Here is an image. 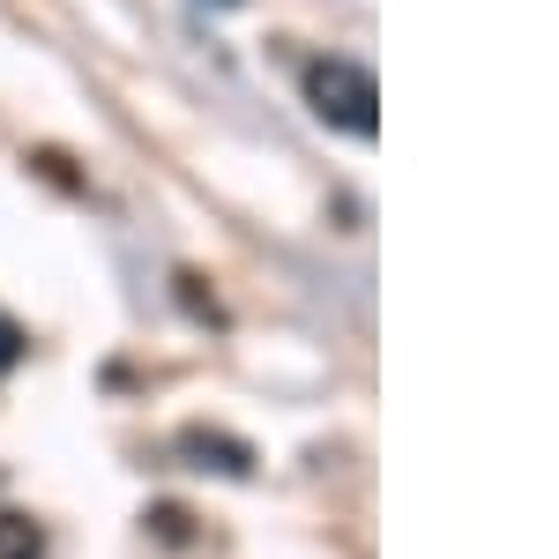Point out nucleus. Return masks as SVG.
Instances as JSON below:
<instances>
[{
	"label": "nucleus",
	"mask_w": 559,
	"mask_h": 559,
	"mask_svg": "<svg viewBox=\"0 0 559 559\" xmlns=\"http://www.w3.org/2000/svg\"><path fill=\"white\" fill-rule=\"evenodd\" d=\"M306 105H313L321 128L358 134V142H373V128H381V90H373V75L358 60H336V52L306 68Z\"/></svg>",
	"instance_id": "nucleus-1"
},
{
	"label": "nucleus",
	"mask_w": 559,
	"mask_h": 559,
	"mask_svg": "<svg viewBox=\"0 0 559 559\" xmlns=\"http://www.w3.org/2000/svg\"><path fill=\"white\" fill-rule=\"evenodd\" d=\"M179 448H187V455H202L194 471H224V477H247V471H254V448H239V440H224V432H179Z\"/></svg>",
	"instance_id": "nucleus-2"
},
{
	"label": "nucleus",
	"mask_w": 559,
	"mask_h": 559,
	"mask_svg": "<svg viewBox=\"0 0 559 559\" xmlns=\"http://www.w3.org/2000/svg\"><path fill=\"white\" fill-rule=\"evenodd\" d=\"M0 559H45V530L31 515H0Z\"/></svg>",
	"instance_id": "nucleus-3"
},
{
	"label": "nucleus",
	"mask_w": 559,
	"mask_h": 559,
	"mask_svg": "<svg viewBox=\"0 0 559 559\" xmlns=\"http://www.w3.org/2000/svg\"><path fill=\"white\" fill-rule=\"evenodd\" d=\"M23 350H31V336H23V329L0 313V373H15V366H23Z\"/></svg>",
	"instance_id": "nucleus-4"
},
{
	"label": "nucleus",
	"mask_w": 559,
	"mask_h": 559,
	"mask_svg": "<svg viewBox=\"0 0 559 559\" xmlns=\"http://www.w3.org/2000/svg\"><path fill=\"white\" fill-rule=\"evenodd\" d=\"M216 8H239V0H216Z\"/></svg>",
	"instance_id": "nucleus-5"
}]
</instances>
